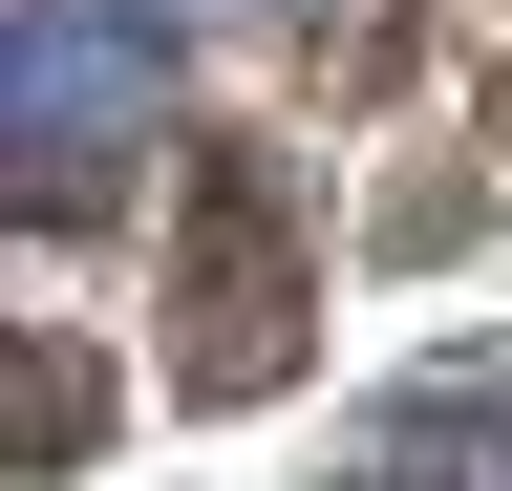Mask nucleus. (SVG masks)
Listing matches in <instances>:
<instances>
[{"label": "nucleus", "mask_w": 512, "mask_h": 491, "mask_svg": "<svg viewBox=\"0 0 512 491\" xmlns=\"http://www.w3.org/2000/svg\"><path fill=\"white\" fill-rule=\"evenodd\" d=\"M0 129H22V214L128 193V150H150V0H22L0 22Z\"/></svg>", "instance_id": "f257e3e1"}, {"label": "nucleus", "mask_w": 512, "mask_h": 491, "mask_svg": "<svg viewBox=\"0 0 512 491\" xmlns=\"http://www.w3.org/2000/svg\"><path fill=\"white\" fill-rule=\"evenodd\" d=\"M171 278H192V385H278V321H299V193H278V150H192V235H171Z\"/></svg>", "instance_id": "f03ea898"}, {"label": "nucleus", "mask_w": 512, "mask_h": 491, "mask_svg": "<svg viewBox=\"0 0 512 491\" xmlns=\"http://www.w3.org/2000/svg\"><path fill=\"white\" fill-rule=\"evenodd\" d=\"M427 470H470V491H512V385H427L406 427H363V491H427Z\"/></svg>", "instance_id": "7ed1b4c3"}, {"label": "nucleus", "mask_w": 512, "mask_h": 491, "mask_svg": "<svg viewBox=\"0 0 512 491\" xmlns=\"http://www.w3.org/2000/svg\"><path fill=\"white\" fill-rule=\"evenodd\" d=\"M64 449H86V363L43 342V363H22V470H64Z\"/></svg>", "instance_id": "20e7f679"}]
</instances>
